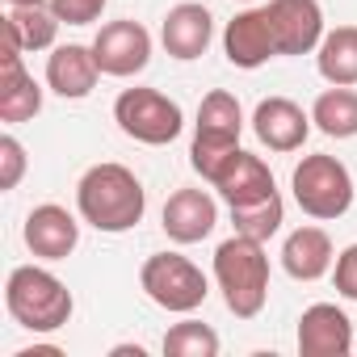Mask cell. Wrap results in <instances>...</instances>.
Returning <instances> with one entry per match:
<instances>
[{
  "mask_svg": "<svg viewBox=\"0 0 357 357\" xmlns=\"http://www.w3.org/2000/svg\"><path fill=\"white\" fill-rule=\"evenodd\" d=\"M76 211L89 227L105 231V236H122L130 227L143 223V211H147V190L143 181L126 168V164H93L80 185H76Z\"/></svg>",
  "mask_w": 357,
  "mask_h": 357,
  "instance_id": "6da1fadb",
  "label": "cell"
},
{
  "mask_svg": "<svg viewBox=\"0 0 357 357\" xmlns=\"http://www.w3.org/2000/svg\"><path fill=\"white\" fill-rule=\"evenodd\" d=\"M215 282L236 319H257L269 298V257L252 236H231L215 248Z\"/></svg>",
  "mask_w": 357,
  "mask_h": 357,
  "instance_id": "7a4b0ae2",
  "label": "cell"
},
{
  "mask_svg": "<svg viewBox=\"0 0 357 357\" xmlns=\"http://www.w3.org/2000/svg\"><path fill=\"white\" fill-rule=\"evenodd\" d=\"M9 315L30 332H55L72 319V290L43 265H17L5 282Z\"/></svg>",
  "mask_w": 357,
  "mask_h": 357,
  "instance_id": "3957f363",
  "label": "cell"
},
{
  "mask_svg": "<svg viewBox=\"0 0 357 357\" xmlns=\"http://www.w3.org/2000/svg\"><path fill=\"white\" fill-rule=\"evenodd\" d=\"M240 130H244V114L240 101L227 89H215L202 97L198 105V122H194V147H190V164L206 185H215V176L227 168V160L240 151Z\"/></svg>",
  "mask_w": 357,
  "mask_h": 357,
  "instance_id": "277c9868",
  "label": "cell"
},
{
  "mask_svg": "<svg viewBox=\"0 0 357 357\" xmlns=\"http://www.w3.org/2000/svg\"><path fill=\"white\" fill-rule=\"evenodd\" d=\"M139 286L155 307H164L172 315L198 311L206 303V294H211L206 273L181 252H151L143 261V269H139Z\"/></svg>",
  "mask_w": 357,
  "mask_h": 357,
  "instance_id": "5b68a950",
  "label": "cell"
},
{
  "mask_svg": "<svg viewBox=\"0 0 357 357\" xmlns=\"http://www.w3.org/2000/svg\"><path fill=\"white\" fill-rule=\"evenodd\" d=\"M290 190H294L298 211L311 215V219H340L353 206V176H349V168L336 155H324V151L303 155L294 164Z\"/></svg>",
  "mask_w": 357,
  "mask_h": 357,
  "instance_id": "8992f818",
  "label": "cell"
},
{
  "mask_svg": "<svg viewBox=\"0 0 357 357\" xmlns=\"http://www.w3.org/2000/svg\"><path fill=\"white\" fill-rule=\"evenodd\" d=\"M114 122L122 135L147 147H164L185 130V114L160 89H122L114 101Z\"/></svg>",
  "mask_w": 357,
  "mask_h": 357,
  "instance_id": "52a82bcc",
  "label": "cell"
},
{
  "mask_svg": "<svg viewBox=\"0 0 357 357\" xmlns=\"http://www.w3.org/2000/svg\"><path fill=\"white\" fill-rule=\"evenodd\" d=\"M93 55L101 63V76H118V80L139 76L151 63V34L130 17L105 22L93 38Z\"/></svg>",
  "mask_w": 357,
  "mask_h": 357,
  "instance_id": "ba28073f",
  "label": "cell"
},
{
  "mask_svg": "<svg viewBox=\"0 0 357 357\" xmlns=\"http://www.w3.org/2000/svg\"><path fill=\"white\" fill-rule=\"evenodd\" d=\"M223 55L231 68H261L269 59H278V34H273V22H269V9H244L227 22L223 30Z\"/></svg>",
  "mask_w": 357,
  "mask_h": 357,
  "instance_id": "9c48e42d",
  "label": "cell"
},
{
  "mask_svg": "<svg viewBox=\"0 0 357 357\" xmlns=\"http://www.w3.org/2000/svg\"><path fill=\"white\" fill-rule=\"evenodd\" d=\"M269 22L282 55H311L324 43V9L319 0H269Z\"/></svg>",
  "mask_w": 357,
  "mask_h": 357,
  "instance_id": "30bf717a",
  "label": "cell"
},
{
  "mask_svg": "<svg viewBox=\"0 0 357 357\" xmlns=\"http://www.w3.org/2000/svg\"><path fill=\"white\" fill-rule=\"evenodd\" d=\"M26 248L38 257V261H68L80 244V223L68 206H55V202H43L26 215Z\"/></svg>",
  "mask_w": 357,
  "mask_h": 357,
  "instance_id": "8fae6325",
  "label": "cell"
},
{
  "mask_svg": "<svg viewBox=\"0 0 357 357\" xmlns=\"http://www.w3.org/2000/svg\"><path fill=\"white\" fill-rule=\"evenodd\" d=\"M211 38H215V17H211L206 5L185 0V5H172V9L164 13L160 43H164V51H168L172 59H181V63L202 59L206 47H211Z\"/></svg>",
  "mask_w": 357,
  "mask_h": 357,
  "instance_id": "7c38bea8",
  "label": "cell"
},
{
  "mask_svg": "<svg viewBox=\"0 0 357 357\" xmlns=\"http://www.w3.org/2000/svg\"><path fill=\"white\" fill-rule=\"evenodd\" d=\"M353 349V324L336 303H315L298 315V353L303 357H344Z\"/></svg>",
  "mask_w": 357,
  "mask_h": 357,
  "instance_id": "4fadbf2b",
  "label": "cell"
},
{
  "mask_svg": "<svg viewBox=\"0 0 357 357\" xmlns=\"http://www.w3.org/2000/svg\"><path fill=\"white\" fill-rule=\"evenodd\" d=\"M252 130L269 151H298L311 135V114L290 97H265L252 109Z\"/></svg>",
  "mask_w": 357,
  "mask_h": 357,
  "instance_id": "5bb4252c",
  "label": "cell"
},
{
  "mask_svg": "<svg viewBox=\"0 0 357 357\" xmlns=\"http://www.w3.org/2000/svg\"><path fill=\"white\" fill-rule=\"evenodd\" d=\"M215 190H219V198L227 202V211H236V206H252V202L278 194L269 164H265L261 155L244 151V147H240V151L227 160V168L215 176Z\"/></svg>",
  "mask_w": 357,
  "mask_h": 357,
  "instance_id": "9a60e30c",
  "label": "cell"
},
{
  "mask_svg": "<svg viewBox=\"0 0 357 357\" xmlns=\"http://www.w3.org/2000/svg\"><path fill=\"white\" fill-rule=\"evenodd\" d=\"M164 236L172 244H198L215 231L219 223V206L206 190H176L168 202H164Z\"/></svg>",
  "mask_w": 357,
  "mask_h": 357,
  "instance_id": "2e32d148",
  "label": "cell"
},
{
  "mask_svg": "<svg viewBox=\"0 0 357 357\" xmlns=\"http://www.w3.org/2000/svg\"><path fill=\"white\" fill-rule=\"evenodd\" d=\"M22 55H26V51H17V47H9V43H5V55H0V122H9V126L30 122V118H38V109H43V89H38V80L26 72Z\"/></svg>",
  "mask_w": 357,
  "mask_h": 357,
  "instance_id": "e0dca14e",
  "label": "cell"
},
{
  "mask_svg": "<svg viewBox=\"0 0 357 357\" xmlns=\"http://www.w3.org/2000/svg\"><path fill=\"white\" fill-rule=\"evenodd\" d=\"M101 80V63L93 55V47H80V43H63L47 55V84L51 93H59L63 101H80L97 89Z\"/></svg>",
  "mask_w": 357,
  "mask_h": 357,
  "instance_id": "ac0fdd59",
  "label": "cell"
},
{
  "mask_svg": "<svg viewBox=\"0 0 357 357\" xmlns=\"http://www.w3.org/2000/svg\"><path fill=\"white\" fill-rule=\"evenodd\" d=\"M282 269L294 282H319L332 269V240L324 227H298L282 244Z\"/></svg>",
  "mask_w": 357,
  "mask_h": 357,
  "instance_id": "d6986e66",
  "label": "cell"
},
{
  "mask_svg": "<svg viewBox=\"0 0 357 357\" xmlns=\"http://www.w3.org/2000/svg\"><path fill=\"white\" fill-rule=\"evenodd\" d=\"M59 17L43 5H9L5 13V43L17 51H47L55 47Z\"/></svg>",
  "mask_w": 357,
  "mask_h": 357,
  "instance_id": "ffe728a7",
  "label": "cell"
},
{
  "mask_svg": "<svg viewBox=\"0 0 357 357\" xmlns=\"http://www.w3.org/2000/svg\"><path fill=\"white\" fill-rule=\"evenodd\" d=\"M311 126L324 130L328 139H353L357 135V89L353 84L324 89L311 105Z\"/></svg>",
  "mask_w": 357,
  "mask_h": 357,
  "instance_id": "44dd1931",
  "label": "cell"
},
{
  "mask_svg": "<svg viewBox=\"0 0 357 357\" xmlns=\"http://www.w3.org/2000/svg\"><path fill=\"white\" fill-rule=\"evenodd\" d=\"M315 68L328 84H357V26H336L315 47Z\"/></svg>",
  "mask_w": 357,
  "mask_h": 357,
  "instance_id": "7402d4cb",
  "label": "cell"
},
{
  "mask_svg": "<svg viewBox=\"0 0 357 357\" xmlns=\"http://www.w3.org/2000/svg\"><path fill=\"white\" fill-rule=\"evenodd\" d=\"M164 353L168 357H215L219 353V332L211 324H198V319L172 324L164 332Z\"/></svg>",
  "mask_w": 357,
  "mask_h": 357,
  "instance_id": "603a6c76",
  "label": "cell"
},
{
  "mask_svg": "<svg viewBox=\"0 0 357 357\" xmlns=\"http://www.w3.org/2000/svg\"><path fill=\"white\" fill-rule=\"evenodd\" d=\"M282 219H286L282 194H273V198H261V202H252V206H236V211H231L236 231H240V236H252V240H261V244L282 227Z\"/></svg>",
  "mask_w": 357,
  "mask_h": 357,
  "instance_id": "cb8c5ba5",
  "label": "cell"
},
{
  "mask_svg": "<svg viewBox=\"0 0 357 357\" xmlns=\"http://www.w3.org/2000/svg\"><path fill=\"white\" fill-rule=\"evenodd\" d=\"M105 5L109 0H47V9L68 26H93L105 13Z\"/></svg>",
  "mask_w": 357,
  "mask_h": 357,
  "instance_id": "d4e9b609",
  "label": "cell"
},
{
  "mask_svg": "<svg viewBox=\"0 0 357 357\" xmlns=\"http://www.w3.org/2000/svg\"><path fill=\"white\" fill-rule=\"evenodd\" d=\"M22 172H26V147L13 135H5L0 139V190H17Z\"/></svg>",
  "mask_w": 357,
  "mask_h": 357,
  "instance_id": "484cf974",
  "label": "cell"
},
{
  "mask_svg": "<svg viewBox=\"0 0 357 357\" xmlns=\"http://www.w3.org/2000/svg\"><path fill=\"white\" fill-rule=\"evenodd\" d=\"M336 290L357 303V244H349V248L336 257Z\"/></svg>",
  "mask_w": 357,
  "mask_h": 357,
  "instance_id": "4316f807",
  "label": "cell"
},
{
  "mask_svg": "<svg viewBox=\"0 0 357 357\" xmlns=\"http://www.w3.org/2000/svg\"><path fill=\"white\" fill-rule=\"evenodd\" d=\"M13 357H59V349H55V344H38V349H22V353H13Z\"/></svg>",
  "mask_w": 357,
  "mask_h": 357,
  "instance_id": "83f0119b",
  "label": "cell"
},
{
  "mask_svg": "<svg viewBox=\"0 0 357 357\" xmlns=\"http://www.w3.org/2000/svg\"><path fill=\"white\" fill-rule=\"evenodd\" d=\"M130 353L143 357V344H118V349H114V357H130Z\"/></svg>",
  "mask_w": 357,
  "mask_h": 357,
  "instance_id": "f1b7e54d",
  "label": "cell"
},
{
  "mask_svg": "<svg viewBox=\"0 0 357 357\" xmlns=\"http://www.w3.org/2000/svg\"><path fill=\"white\" fill-rule=\"evenodd\" d=\"M9 5H47V0H9Z\"/></svg>",
  "mask_w": 357,
  "mask_h": 357,
  "instance_id": "f546056e",
  "label": "cell"
}]
</instances>
